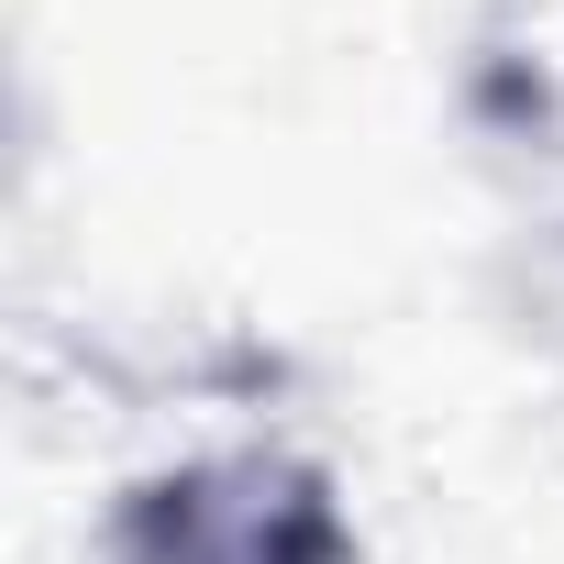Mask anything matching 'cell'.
Masks as SVG:
<instances>
[{
	"instance_id": "1",
	"label": "cell",
	"mask_w": 564,
	"mask_h": 564,
	"mask_svg": "<svg viewBox=\"0 0 564 564\" xmlns=\"http://www.w3.org/2000/svg\"><path fill=\"white\" fill-rule=\"evenodd\" d=\"M111 564H344L333 487L311 465H188L144 487L111 531Z\"/></svg>"
}]
</instances>
